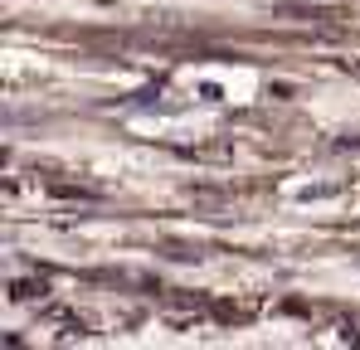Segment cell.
<instances>
[{
	"label": "cell",
	"instance_id": "6da1fadb",
	"mask_svg": "<svg viewBox=\"0 0 360 350\" xmlns=\"http://www.w3.org/2000/svg\"><path fill=\"white\" fill-rule=\"evenodd\" d=\"M346 68H351V73H356V78H360V58H346Z\"/></svg>",
	"mask_w": 360,
	"mask_h": 350
}]
</instances>
